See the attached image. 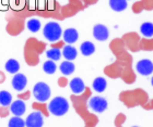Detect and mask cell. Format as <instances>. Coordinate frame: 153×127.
<instances>
[{"label": "cell", "mask_w": 153, "mask_h": 127, "mask_svg": "<svg viewBox=\"0 0 153 127\" xmlns=\"http://www.w3.org/2000/svg\"><path fill=\"white\" fill-rule=\"evenodd\" d=\"M69 87H70L71 91L74 92V95H80L85 90V85L80 77H76L72 80H70Z\"/></svg>", "instance_id": "10"}, {"label": "cell", "mask_w": 153, "mask_h": 127, "mask_svg": "<svg viewBox=\"0 0 153 127\" xmlns=\"http://www.w3.org/2000/svg\"><path fill=\"white\" fill-rule=\"evenodd\" d=\"M61 54L64 55V58L67 61H72V60H74L76 58V55H78V51H76V49L74 46L67 45V46L64 47V49L61 51Z\"/></svg>", "instance_id": "12"}, {"label": "cell", "mask_w": 153, "mask_h": 127, "mask_svg": "<svg viewBox=\"0 0 153 127\" xmlns=\"http://www.w3.org/2000/svg\"><path fill=\"white\" fill-rule=\"evenodd\" d=\"M43 35L48 42H55L62 36V29L57 22H48L43 28Z\"/></svg>", "instance_id": "2"}, {"label": "cell", "mask_w": 153, "mask_h": 127, "mask_svg": "<svg viewBox=\"0 0 153 127\" xmlns=\"http://www.w3.org/2000/svg\"><path fill=\"white\" fill-rule=\"evenodd\" d=\"M27 85V78L25 75H23L21 73L14 74V76L12 78V87L16 89V91H22Z\"/></svg>", "instance_id": "8"}, {"label": "cell", "mask_w": 153, "mask_h": 127, "mask_svg": "<svg viewBox=\"0 0 153 127\" xmlns=\"http://www.w3.org/2000/svg\"><path fill=\"white\" fill-rule=\"evenodd\" d=\"M89 107L92 111L96 112V113H102L107 109L108 107V103H107V100L103 97H92V98L89 100Z\"/></svg>", "instance_id": "4"}, {"label": "cell", "mask_w": 153, "mask_h": 127, "mask_svg": "<svg viewBox=\"0 0 153 127\" xmlns=\"http://www.w3.org/2000/svg\"><path fill=\"white\" fill-rule=\"evenodd\" d=\"M26 27L29 29L30 32L32 33H37L42 27L41 21L37 19H31L26 22Z\"/></svg>", "instance_id": "19"}, {"label": "cell", "mask_w": 153, "mask_h": 127, "mask_svg": "<svg viewBox=\"0 0 153 127\" xmlns=\"http://www.w3.org/2000/svg\"><path fill=\"white\" fill-rule=\"evenodd\" d=\"M136 70L141 75L149 76L153 72V62L151 60H148V59H142V60H140L137 63Z\"/></svg>", "instance_id": "5"}, {"label": "cell", "mask_w": 153, "mask_h": 127, "mask_svg": "<svg viewBox=\"0 0 153 127\" xmlns=\"http://www.w3.org/2000/svg\"><path fill=\"white\" fill-rule=\"evenodd\" d=\"M62 37H64L65 42L71 45L74 44L79 39V33L76 28H67L62 34Z\"/></svg>", "instance_id": "11"}, {"label": "cell", "mask_w": 153, "mask_h": 127, "mask_svg": "<svg viewBox=\"0 0 153 127\" xmlns=\"http://www.w3.org/2000/svg\"><path fill=\"white\" fill-rule=\"evenodd\" d=\"M59 69H60V72L64 75H71L74 72L76 66H74V64L72 62H70V61H65V62H62L60 64Z\"/></svg>", "instance_id": "17"}, {"label": "cell", "mask_w": 153, "mask_h": 127, "mask_svg": "<svg viewBox=\"0 0 153 127\" xmlns=\"http://www.w3.org/2000/svg\"><path fill=\"white\" fill-rule=\"evenodd\" d=\"M132 127H138V126H132Z\"/></svg>", "instance_id": "25"}, {"label": "cell", "mask_w": 153, "mask_h": 127, "mask_svg": "<svg viewBox=\"0 0 153 127\" xmlns=\"http://www.w3.org/2000/svg\"><path fill=\"white\" fill-rule=\"evenodd\" d=\"M9 127H25V121H23L20 116H13L12 118H10Z\"/></svg>", "instance_id": "23"}, {"label": "cell", "mask_w": 153, "mask_h": 127, "mask_svg": "<svg viewBox=\"0 0 153 127\" xmlns=\"http://www.w3.org/2000/svg\"><path fill=\"white\" fill-rule=\"evenodd\" d=\"M46 55H47V58L49 60L58 61V60H60V58L62 54H61L59 49H57V48H51V49L46 51Z\"/></svg>", "instance_id": "21"}, {"label": "cell", "mask_w": 153, "mask_h": 127, "mask_svg": "<svg viewBox=\"0 0 153 127\" xmlns=\"http://www.w3.org/2000/svg\"><path fill=\"white\" fill-rule=\"evenodd\" d=\"M11 102H12V96L9 91H6V90L0 91V104L7 107L11 104Z\"/></svg>", "instance_id": "20"}, {"label": "cell", "mask_w": 153, "mask_h": 127, "mask_svg": "<svg viewBox=\"0 0 153 127\" xmlns=\"http://www.w3.org/2000/svg\"><path fill=\"white\" fill-rule=\"evenodd\" d=\"M80 50H81V53L83 55L89 57V55H91V54H93L95 52V46L91 42H84L80 46Z\"/></svg>", "instance_id": "14"}, {"label": "cell", "mask_w": 153, "mask_h": 127, "mask_svg": "<svg viewBox=\"0 0 153 127\" xmlns=\"http://www.w3.org/2000/svg\"><path fill=\"white\" fill-rule=\"evenodd\" d=\"M93 36L99 42H105L108 38L109 32L105 25H103V24H96L93 27Z\"/></svg>", "instance_id": "7"}, {"label": "cell", "mask_w": 153, "mask_h": 127, "mask_svg": "<svg viewBox=\"0 0 153 127\" xmlns=\"http://www.w3.org/2000/svg\"><path fill=\"white\" fill-rule=\"evenodd\" d=\"M140 32L141 34L147 37V38H150L153 36V23L150 22H146L143 23L142 25L140 26Z\"/></svg>", "instance_id": "18"}, {"label": "cell", "mask_w": 153, "mask_h": 127, "mask_svg": "<svg viewBox=\"0 0 153 127\" xmlns=\"http://www.w3.org/2000/svg\"><path fill=\"white\" fill-rule=\"evenodd\" d=\"M10 111L14 116H21L25 113L26 111V105L22 100H16V101L11 102L10 104Z\"/></svg>", "instance_id": "9"}, {"label": "cell", "mask_w": 153, "mask_h": 127, "mask_svg": "<svg viewBox=\"0 0 153 127\" xmlns=\"http://www.w3.org/2000/svg\"><path fill=\"white\" fill-rule=\"evenodd\" d=\"M109 7L116 12H121L127 9V0H109Z\"/></svg>", "instance_id": "13"}, {"label": "cell", "mask_w": 153, "mask_h": 127, "mask_svg": "<svg viewBox=\"0 0 153 127\" xmlns=\"http://www.w3.org/2000/svg\"><path fill=\"white\" fill-rule=\"evenodd\" d=\"M56 70H57V65H56L54 61L48 60L43 64V71L46 74H54L56 72Z\"/></svg>", "instance_id": "22"}, {"label": "cell", "mask_w": 153, "mask_h": 127, "mask_svg": "<svg viewBox=\"0 0 153 127\" xmlns=\"http://www.w3.org/2000/svg\"><path fill=\"white\" fill-rule=\"evenodd\" d=\"M4 67L7 72H9L10 74H16L20 70V63L14 59H10L6 62Z\"/></svg>", "instance_id": "15"}, {"label": "cell", "mask_w": 153, "mask_h": 127, "mask_svg": "<svg viewBox=\"0 0 153 127\" xmlns=\"http://www.w3.org/2000/svg\"><path fill=\"white\" fill-rule=\"evenodd\" d=\"M48 111L55 116H62L69 111V102L64 97H56L49 102Z\"/></svg>", "instance_id": "1"}, {"label": "cell", "mask_w": 153, "mask_h": 127, "mask_svg": "<svg viewBox=\"0 0 153 127\" xmlns=\"http://www.w3.org/2000/svg\"><path fill=\"white\" fill-rule=\"evenodd\" d=\"M151 84H152V86H153V77H152V80H151Z\"/></svg>", "instance_id": "24"}, {"label": "cell", "mask_w": 153, "mask_h": 127, "mask_svg": "<svg viewBox=\"0 0 153 127\" xmlns=\"http://www.w3.org/2000/svg\"><path fill=\"white\" fill-rule=\"evenodd\" d=\"M92 86H93V89H94L96 92H103L106 89L107 82H106V80L103 78V77H96L95 80H93Z\"/></svg>", "instance_id": "16"}, {"label": "cell", "mask_w": 153, "mask_h": 127, "mask_svg": "<svg viewBox=\"0 0 153 127\" xmlns=\"http://www.w3.org/2000/svg\"><path fill=\"white\" fill-rule=\"evenodd\" d=\"M43 124H44V120L41 112H33L25 120L26 127H43Z\"/></svg>", "instance_id": "6"}, {"label": "cell", "mask_w": 153, "mask_h": 127, "mask_svg": "<svg viewBox=\"0 0 153 127\" xmlns=\"http://www.w3.org/2000/svg\"><path fill=\"white\" fill-rule=\"evenodd\" d=\"M33 95L34 98L39 102H46L48 99L51 98V88L46 83L39 82L35 84L33 88Z\"/></svg>", "instance_id": "3"}]
</instances>
